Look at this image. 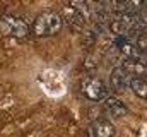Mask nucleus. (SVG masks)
Returning <instances> with one entry per match:
<instances>
[{
  "label": "nucleus",
  "mask_w": 147,
  "mask_h": 137,
  "mask_svg": "<svg viewBox=\"0 0 147 137\" xmlns=\"http://www.w3.org/2000/svg\"><path fill=\"white\" fill-rule=\"evenodd\" d=\"M115 45L121 52V55H125L127 58H130V60H140L142 58V53H140L137 43H134L128 36H116Z\"/></svg>",
  "instance_id": "4"
},
{
  "label": "nucleus",
  "mask_w": 147,
  "mask_h": 137,
  "mask_svg": "<svg viewBox=\"0 0 147 137\" xmlns=\"http://www.w3.org/2000/svg\"><path fill=\"white\" fill-rule=\"evenodd\" d=\"M128 79L130 75L127 74V70L123 67H116L111 72V86L116 89V91H121L128 86Z\"/></svg>",
  "instance_id": "9"
},
{
  "label": "nucleus",
  "mask_w": 147,
  "mask_h": 137,
  "mask_svg": "<svg viewBox=\"0 0 147 137\" xmlns=\"http://www.w3.org/2000/svg\"><path fill=\"white\" fill-rule=\"evenodd\" d=\"M92 2H103V0H92Z\"/></svg>",
  "instance_id": "13"
},
{
  "label": "nucleus",
  "mask_w": 147,
  "mask_h": 137,
  "mask_svg": "<svg viewBox=\"0 0 147 137\" xmlns=\"http://www.w3.org/2000/svg\"><path fill=\"white\" fill-rule=\"evenodd\" d=\"M128 86L132 87L135 96H139L142 100H147V79H144V77H132L130 75Z\"/></svg>",
  "instance_id": "10"
},
{
  "label": "nucleus",
  "mask_w": 147,
  "mask_h": 137,
  "mask_svg": "<svg viewBox=\"0 0 147 137\" xmlns=\"http://www.w3.org/2000/svg\"><path fill=\"white\" fill-rule=\"evenodd\" d=\"M69 5H72L74 9H77L86 19H89L91 17V9H89V3H87V0H70V3Z\"/></svg>",
  "instance_id": "11"
},
{
  "label": "nucleus",
  "mask_w": 147,
  "mask_h": 137,
  "mask_svg": "<svg viewBox=\"0 0 147 137\" xmlns=\"http://www.w3.org/2000/svg\"><path fill=\"white\" fill-rule=\"evenodd\" d=\"M116 2H125V0H116Z\"/></svg>",
  "instance_id": "14"
},
{
  "label": "nucleus",
  "mask_w": 147,
  "mask_h": 137,
  "mask_svg": "<svg viewBox=\"0 0 147 137\" xmlns=\"http://www.w3.org/2000/svg\"><path fill=\"white\" fill-rule=\"evenodd\" d=\"M82 93L91 101H105L110 96L106 84L99 79H87L86 82H82Z\"/></svg>",
  "instance_id": "3"
},
{
  "label": "nucleus",
  "mask_w": 147,
  "mask_h": 137,
  "mask_svg": "<svg viewBox=\"0 0 147 137\" xmlns=\"http://www.w3.org/2000/svg\"><path fill=\"white\" fill-rule=\"evenodd\" d=\"M89 137H115V127L105 118H99L91 123Z\"/></svg>",
  "instance_id": "6"
},
{
  "label": "nucleus",
  "mask_w": 147,
  "mask_h": 137,
  "mask_svg": "<svg viewBox=\"0 0 147 137\" xmlns=\"http://www.w3.org/2000/svg\"><path fill=\"white\" fill-rule=\"evenodd\" d=\"M105 106H106V110L110 111L111 115L116 117V118L125 117V115L128 113L125 103L121 101V100H118V98H115V96H108V98L105 100Z\"/></svg>",
  "instance_id": "8"
},
{
  "label": "nucleus",
  "mask_w": 147,
  "mask_h": 137,
  "mask_svg": "<svg viewBox=\"0 0 147 137\" xmlns=\"http://www.w3.org/2000/svg\"><path fill=\"white\" fill-rule=\"evenodd\" d=\"M0 33L5 34V36H10V38L22 39L31 31H29V26L22 19L14 17V16H3L0 19Z\"/></svg>",
  "instance_id": "2"
},
{
  "label": "nucleus",
  "mask_w": 147,
  "mask_h": 137,
  "mask_svg": "<svg viewBox=\"0 0 147 137\" xmlns=\"http://www.w3.org/2000/svg\"><path fill=\"white\" fill-rule=\"evenodd\" d=\"M137 46H139L140 53H146L147 55V34L146 33L139 36V39H137Z\"/></svg>",
  "instance_id": "12"
},
{
  "label": "nucleus",
  "mask_w": 147,
  "mask_h": 137,
  "mask_svg": "<svg viewBox=\"0 0 147 137\" xmlns=\"http://www.w3.org/2000/svg\"><path fill=\"white\" fill-rule=\"evenodd\" d=\"M123 68L132 77H144V79H147V64H144L142 60H130V58H127Z\"/></svg>",
  "instance_id": "7"
},
{
  "label": "nucleus",
  "mask_w": 147,
  "mask_h": 137,
  "mask_svg": "<svg viewBox=\"0 0 147 137\" xmlns=\"http://www.w3.org/2000/svg\"><path fill=\"white\" fill-rule=\"evenodd\" d=\"M63 28V19L57 12H43L33 21L29 31L36 38H48L57 34Z\"/></svg>",
  "instance_id": "1"
},
{
  "label": "nucleus",
  "mask_w": 147,
  "mask_h": 137,
  "mask_svg": "<svg viewBox=\"0 0 147 137\" xmlns=\"http://www.w3.org/2000/svg\"><path fill=\"white\" fill-rule=\"evenodd\" d=\"M63 22L65 24H69L72 29H82L84 26H86V22H87V19L77 10V9H74L72 5H67L65 9H63Z\"/></svg>",
  "instance_id": "5"
}]
</instances>
